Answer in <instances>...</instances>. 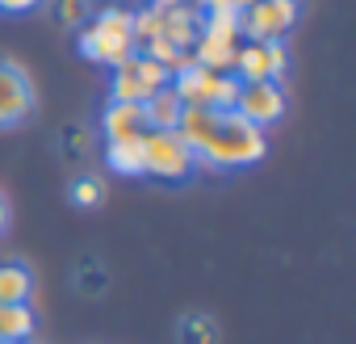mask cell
<instances>
[{"label": "cell", "instance_id": "cell-1", "mask_svg": "<svg viewBox=\"0 0 356 344\" xmlns=\"http://www.w3.org/2000/svg\"><path fill=\"white\" fill-rule=\"evenodd\" d=\"M176 134L193 151L197 168L210 172H239L268 155V134L235 109H185Z\"/></svg>", "mask_w": 356, "mask_h": 344}, {"label": "cell", "instance_id": "cell-2", "mask_svg": "<svg viewBox=\"0 0 356 344\" xmlns=\"http://www.w3.org/2000/svg\"><path fill=\"white\" fill-rule=\"evenodd\" d=\"M80 55L105 68H118L122 59L134 55V34H130V9L122 5H101L97 13H88V22L80 26Z\"/></svg>", "mask_w": 356, "mask_h": 344}, {"label": "cell", "instance_id": "cell-3", "mask_svg": "<svg viewBox=\"0 0 356 344\" xmlns=\"http://www.w3.org/2000/svg\"><path fill=\"white\" fill-rule=\"evenodd\" d=\"M168 88L181 97L185 109H235V97H239V80L227 76V72H210L202 63L189 59V68H181Z\"/></svg>", "mask_w": 356, "mask_h": 344}, {"label": "cell", "instance_id": "cell-4", "mask_svg": "<svg viewBox=\"0 0 356 344\" xmlns=\"http://www.w3.org/2000/svg\"><path fill=\"white\" fill-rule=\"evenodd\" d=\"M302 17V0H252L239 13L243 42H285Z\"/></svg>", "mask_w": 356, "mask_h": 344}, {"label": "cell", "instance_id": "cell-5", "mask_svg": "<svg viewBox=\"0 0 356 344\" xmlns=\"http://www.w3.org/2000/svg\"><path fill=\"white\" fill-rule=\"evenodd\" d=\"M143 164H147V177H155V181H185L197 168L193 151L181 143L176 130H147L143 134Z\"/></svg>", "mask_w": 356, "mask_h": 344}, {"label": "cell", "instance_id": "cell-6", "mask_svg": "<svg viewBox=\"0 0 356 344\" xmlns=\"http://www.w3.org/2000/svg\"><path fill=\"white\" fill-rule=\"evenodd\" d=\"M289 72V47L285 42H239L235 51V80L239 84H256V80H285Z\"/></svg>", "mask_w": 356, "mask_h": 344}, {"label": "cell", "instance_id": "cell-7", "mask_svg": "<svg viewBox=\"0 0 356 344\" xmlns=\"http://www.w3.org/2000/svg\"><path fill=\"white\" fill-rule=\"evenodd\" d=\"M34 105H38V93L30 72L13 59H0V130L22 126L34 114Z\"/></svg>", "mask_w": 356, "mask_h": 344}, {"label": "cell", "instance_id": "cell-8", "mask_svg": "<svg viewBox=\"0 0 356 344\" xmlns=\"http://www.w3.org/2000/svg\"><path fill=\"white\" fill-rule=\"evenodd\" d=\"M285 109H289V97H285V88H281L277 80L239 84V97H235V114H239V118H248L252 126L268 130V126H277V122L285 118Z\"/></svg>", "mask_w": 356, "mask_h": 344}, {"label": "cell", "instance_id": "cell-9", "mask_svg": "<svg viewBox=\"0 0 356 344\" xmlns=\"http://www.w3.org/2000/svg\"><path fill=\"white\" fill-rule=\"evenodd\" d=\"M147 109L143 105H130V101H109L101 109V134L105 143L109 139H134V134H147Z\"/></svg>", "mask_w": 356, "mask_h": 344}, {"label": "cell", "instance_id": "cell-10", "mask_svg": "<svg viewBox=\"0 0 356 344\" xmlns=\"http://www.w3.org/2000/svg\"><path fill=\"white\" fill-rule=\"evenodd\" d=\"M38 331L34 302H0V344H30Z\"/></svg>", "mask_w": 356, "mask_h": 344}, {"label": "cell", "instance_id": "cell-11", "mask_svg": "<svg viewBox=\"0 0 356 344\" xmlns=\"http://www.w3.org/2000/svg\"><path fill=\"white\" fill-rule=\"evenodd\" d=\"M105 168L118 172V177H147L143 134H134V139H109V143H105Z\"/></svg>", "mask_w": 356, "mask_h": 344}, {"label": "cell", "instance_id": "cell-12", "mask_svg": "<svg viewBox=\"0 0 356 344\" xmlns=\"http://www.w3.org/2000/svg\"><path fill=\"white\" fill-rule=\"evenodd\" d=\"M235 51H239V42H227V38H214V34H202L197 30V42H193V51H189V59L193 63H202V68H210V72H235Z\"/></svg>", "mask_w": 356, "mask_h": 344}, {"label": "cell", "instance_id": "cell-13", "mask_svg": "<svg viewBox=\"0 0 356 344\" xmlns=\"http://www.w3.org/2000/svg\"><path fill=\"white\" fill-rule=\"evenodd\" d=\"M197 30H202V9H197V5H181V9H168V13H163V38H168L172 47L193 51Z\"/></svg>", "mask_w": 356, "mask_h": 344}, {"label": "cell", "instance_id": "cell-14", "mask_svg": "<svg viewBox=\"0 0 356 344\" xmlns=\"http://www.w3.org/2000/svg\"><path fill=\"white\" fill-rule=\"evenodd\" d=\"M147 97H151V93H147V84H143V76H138V68H134V55L122 59L118 68H109V101L143 105Z\"/></svg>", "mask_w": 356, "mask_h": 344}, {"label": "cell", "instance_id": "cell-15", "mask_svg": "<svg viewBox=\"0 0 356 344\" xmlns=\"http://www.w3.org/2000/svg\"><path fill=\"white\" fill-rule=\"evenodd\" d=\"M0 302H34V273L22 260H0Z\"/></svg>", "mask_w": 356, "mask_h": 344}, {"label": "cell", "instance_id": "cell-16", "mask_svg": "<svg viewBox=\"0 0 356 344\" xmlns=\"http://www.w3.org/2000/svg\"><path fill=\"white\" fill-rule=\"evenodd\" d=\"M143 109H147V126H151V130H176V122H181V114H185L181 97H176L172 88L151 93V97L143 101Z\"/></svg>", "mask_w": 356, "mask_h": 344}, {"label": "cell", "instance_id": "cell-17", "mask_svg": "<svg viewBox=\"0 0 356 344\" xmlns=\"http://www.w3.org/2000/svg\"><path fill=\"white\" fill-rule=\"evenodd\" d=\"M138 55H147V59H155L168 76H176V72H181V68H189V51H181V47H172L163 34L159 38H151L147 47H138Z\"/></svg>", "mask_w": 356, "mask_h": 344}, {"label": "cell", "instance_id": "cell-18", "mask_svg": "<svg viewBox=\"0 0 356 344\" xmlns=\"http://www.w3.org/2000/svg\"><path fill=\"white\" fill-rule=\"evenodd\" d=\"M130 34H134V51H138V47H147L151 38H159V34H163V13H159V9H151V5L130 9Z\"/></svg>", "mask_w": 356, "mask_h": 344}, {"label": "cell", "instance_id": "cell-19", "mask_svg": "<svg viewBox=\"0 0 356 344\" xmlns=\"http://www.w3.org/2000/svg\"><path fill=\"white\" fill-rule=\"evenodd\" d=\"M72 202L80 210H97L105 202V181L97 177V172H80V177L72 181Z\"/></svg>", "mask_w": 356, "mask_h": 344}, {"label": "cell", "instance_id": "cell-20", "mask_svg": "<svg viewBox=\"0 0 356 344\" xmlns=\"http://www.w3.org/2000/svg\"><path fill=\"white\" fill-rule=\"evenodd\" d=\"M181 344H218V323L210 315H185L181 319Z\"/></svg>", "mask_w": 356, "mask_h": 344}, {"label": "cell", "instance_id": "cell-21", "mask_svg": "<svg viewBox=\"0 0 356 344\" xmlns=\"http://www.w3.org/2000/svg\"><path fill=\"white\" fill-rule=\"evenodd\" d=\"M134 68H138V76H143L147 93H159V88H168V80H172L155 59H147V55H138V51H134Z\"/></svg>", "mask_w": 356, "mask_h": 344}, {"label": "cell", "instance_id": "cell-22", "mask_svg": "<svg viewBox=\"0 0 356 344\" xmlns=\"http://www.w3.org/2000/svg\"><path fill=\"white\" fill-rule=\"evenodd\" d=\"M55 17L67 26V30H80L88 22V0H55Z\"/></svg>", "mask_w": 356, "mask_h": 344}, {"label": "cell", "instance_id": "cell-23", "mask_svg": "<svg viewBox=\"0 0 356 344\" xmlns=\"http://www.w3.org/2000/svg\"><path fill=\"white\" fill-rule=\"evenodd\" d=\"M42 0H0V13H34Z\"/></svg>", "mask_w": 356, "mask_h": 344}, {"label": "cell", "instance_id": "cell-24", "mask_svg": "<svg viewBox=\"0 0 356 344\" xmlns=\"http://www.w3.org/2000/svg\"><path fill=\"white\" fill-rule=\"evenodd\" d=\"M9 214H13V206H9V194L0 189V235L9 231Z\"/></svg>", "mask_w": 356, "mask_h": 344}, {"label": "cell", "instance_id": "cell-25", "mask_svg": "<svg viewBox=\"0 0 356 344\" xmlns=\"http://www.w3.org/2000/svg\"><path fill=\"white\" fill-rule=\"evenodd\" d=\"M151 9H159V13H168V9H181V5H189V0H147Z\"/></svg>", "mask_w": 356, "mask_h": 344}]
</instances>
